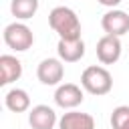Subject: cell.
<instances>
[{"instance_id": "14", "label": "cell", "mask_w": 129, "mask_h": 129, "mask_svg": "<svg viewBox=\"0 0 129 129\" xmlns=\"http://www.w3.org/2000/svg\"><path fill=\"white\" fill-rule=\"evenodd\" d=\"M111 127L113 129H129V105H119L113 109Z\"/></svg>"}, {"instance_id": "8", "label": "cell", "mask_w": 129, "mask_h": 129, "mask_svg": "<svg viewBox=\"0 0 129 129\" xmlns=\"http://www.w3.org/2000/svg\"><path fill=\"white\" fill-rule=\"evenodd\" d=\"M56 123V113L48 105H36L28 111V125L32 129H54Z\"/></svg>"}, {"instance_id": "10", "label": "cell", "mask_w": 129, "mask_h": 129, "mask_svg": "<svg viewBox=\"0 0 129 129\" xmlns=\"http://www.w3.org/2000/svg\"><path fill=\"white\" fill-rule=\"evenodd\" d=\"M22 77V62L14 54H2L0 56V85L6 87Z\"/></svg>"}, {"instance_id": "1", "label": "cell", "mask_w": 129, "mask_h": 129, "mask_svg": "<svg viewBox=\"0 0 129 129\" xmlns=\"http://www.w3.org/2000/svg\"><path fill=\"white\" fill-rule=\"evenodd\" d=\"M48 24L58 38H81V20L69 6H54L48 14Z\"/></svg>"}, {"instance_id": "11", "label": "cell", "mask_w": 129, "mask_h": 129, "mask_svg": "<svg viewBox=\"0 0 129 129\" xmlns=\"http://www.w3.org/2000/svg\"><path fill=\"white\" fill-rule=\"evenodd\" d=\"M58 129H95V119L89 113L71 109L58 119Z\"/></svg>"}, {"instance_id": "9", "label": "cell", "mask_w": 129, "mask_h": 129, "mask_svg": "<svg viewBox=\"0 0 129 129\" xmlns=\"http://www.w3.org/2000/svg\"><path fill=\"white\" fill-rule=\"evenodd\" d=\"M56 52L62 62H77L85 56V42L83 38H58Z\"/></svg>"}, {"instance_id": "13", "label": "cell", "mask_w": 129, "mask_h": 129, "mask_svg": "<svg viewBox=\"0 0 129 129\" xmlns=\"http://www.w3.org/2000/svg\"><path fill=\"white\" fill-rule=\"evenodd\" d=\"M38 10V0H12L10 2V12L16 16V20H28L36 14Z\"/></svg>"}, {"instance_id": "4", "label": "cell", "mask_w": 129, "mask_h": 129, "mask_svg": "<svg viewBox=\"0 0 129 129\" xmlns=\"http://www.w3.org/2000/svg\"><path fill=\"white\" fill-rule=\"evenodd\" d=\"M36 77L42 85L46 87H54L60 85L62 77H64V64L60 58H42L36 67Z\"/></svg>"}, {"instance_id": "12", "label": "cell", "mask_w": 129, "mask_h": 129, "mask_svg": "<svg viewBox=\"0 0 129 129\" xmlns=\"http://www.w3.org/2000/svg\"><path fill=\"white\" fill-rule=\"evenodd\" d=\"M4 105L12 113H24L30 109V97L24 89H10L4 95Z\"/></svg>"}, {"instance_id": "5", "label": "cell", "mask_w": 129, "mask_h": 129, "mask_svg": "<svg viewBox=\"0 0 129 129\" xmlns=\"http://www.w3.org/2000/svg\"><path fill=\"white\" fill-rule=\"evenodd\" d=\"M101 28L105 30V34L123 36L129 32V14L119 8H109L101 18Z\"/></svg>"}, {"instance_id": "7", "label": "cell", "mask_w": 129, "mask_h": 129, "mask_svg": "<svg viewBox=\"0 0 129 129\" xmlns=\"http://www.w3.org/2000/svg\"><path fill=\"white\" fill-rule=\"evenodd\" d=\"M121 36H113V34H105L97 40V58L103 64H113L119 60L121 56Z\"/></svg>"}, {"instance_id": "3", "label": "cell", "mask_w": 129, "mask_h": 129, "mask_svg": "<svg viewBox=\"0 0 129 129\" xmlns=\"http://www.w3.org/2000/svg\"><path fill=\"white\" fill-rule=\"evenodd\" d=\"M4 42L8 48H12L16 52H24L32 46L34 34L24 22H10L4 28Z\"/></svg>"}, {"instance_id": "15", "label": "cell", "mask_w": 129, "mask_h": 129, "mask_svg": "<svg viewBox=\"0 0 129 129\" xmlns=\"http://www.w3.org/2000/svg\"><path fill=\"white\" fill-rule=\"evenodd\" d=\"M97 2L103 4V6H107V8H117L121 4V0H97Z\"/></svg>"}, {"instance_id": "6", "label": "cell", "mask_w": 129, "mask_h": 129, "mask_svg": "<svg viewBox=\"0 0 129 129\" xmlns=\"http://www.w3.org/2000/svg\"><path fill=\"white\" fill-rule=\"evenodd\" d=\"M85 99V93L79 85L75 83H64V85H58L56 91H54V103L60 107V109H75L83 103Z\"/></svg>"}, {"instance_id": "2", "label": "cell", "mask_w": 129, "mask_h": 129, "mask_svg": "<svg viewBox=\"0 0 129 129\" xmlns=\"http://www.w3.org/2000/svg\"><path fill=\"white\" fill-rule=\"evenodd\" d=\"M81 87L95 97H103L113 89V77L105 67L99 64H91L83 71L81 75Z\"/></svg>"}]
</instances>
